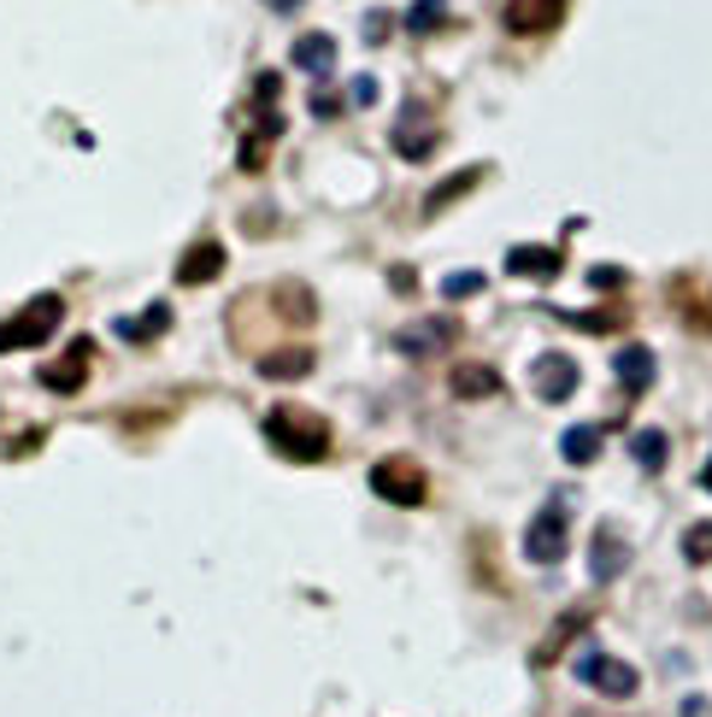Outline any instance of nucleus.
I'll list each match as a JSON object with an SVG mask.
<instances>
[{
    "label": "nucleus",
    "instance_id": "6ab92c4d",
    "mask_svg": "<svg viewBox=\"0 0 712 717\" xmlns=\"http://www.w3.org/2000/svg\"><path fill=\"white\" fill-rule=\"evenodd\" d=\"M631 453H636L642 471H659V465H666V435H659V430H642V435L631 441Z\"/></svg>",
    "mask_w": 712,
    "mask_h": 717
},
{
    "label": "nucleus",
    "instance_id": "7ed1b4c3",
    "mask_svg": "<svg viewBox=\"0 0 712 717\" xmlns=\"http://www.w3.org/2000/svg\"><path fill=\"white\" fill-rule=\"evenodd\" d=\"M371 488H377L388 506H424L430 500V476H424L413 459H383V465H371Z\"/></svg>",
    "mask_w": 712,
    "mask_h": 717
},
{
    "label": "nucleus",
    "instance_id": "393cba45",
    "mask_svg": "<svg viewBox=\"0 0 712 717\" xmlns=\"http://www.w3.org/2000/svg\"><path fill=\"white\" fill-rule=\"evenodd\" d=\"M624 283V271H606V265H595V288H618Z\"/></svg>",
    "mask_w": 712,
    "mask_h": 717
},
{
    "label": "nucleus",
    "instance_id": "412c9836",
    "mask_svg": "<svg viewBox=\"0 0 712 717\" xmlns=\"http://www.w3.org/2000/svg\"><path fill=\"white\" fill-rule=\"evenodd\" d=\"M448 12V0H413V12H406V30H436Z\"/></svg>",
    "mask_w": 712,
    "mask_h": 717
},
{
    "label": "nucleus",
    "instance_id": "9b49d317",
    "mask_svg": "<svg viewBox=\"0 0 712 717\" xmlns=\"http://www.w3.org/2000/svg\"><path fill=\"white\" fill-rule=\"evenodd\" d=\"M654 371H659V365H654L648 348H618V358H613V377L631 388V395H642V388L654 383Z\"/></svg>",
    "mask_w": 712,
    "mask_h": 717
},
{
    "label": "nucleus",
    "instance_id": "b1692460",
    "mask_svg": "<svg viewBox=\"0 0 712 717\" xmlns=\"http://www.w3.org/2000/svg\"><path fill=\"white\" fill-rule=\"evenodd\" d=\"M353 100H360V107H371V100H377V82L360 77V82H353Z\"/></svg>",
    "mask_w": 712,
    "mask_h": 717
},
{
    "label": "nucleus",
    "instance_id": "f8f14e48",
    "mask_svg": "<svg viewBox=\"0 0 712 717\" xmlns=\"http://www.w3.org/2000/svg\"><path fill=\"white\" fill-rule=\"evenodd\" d=\"M624 565H631V541L613 536V529H601V536H595V565H589V571H595V583H613Z\"/></svg>",
    "mask_w": 712,
    "mask_h": 717
},
{
    "label": "nucleus",
    "instance_id": "5701e85b",
    "mask_svg": "<svg viewBox=\"0 0 712 717\" xmlns=\"http://www.w3.org/2000/svg\"><path fill=\"white\" fill-rule=\"evenodd\" d=\"M471 183H478V170H460V177H448V183H442V189H436L430 200H424V207H430V212H436V207H448V200H453V195H465V189H471Z\"/></svg>",
    "mask_w": 712,
    "mask_h": 717
},
{
    "label": "nucleus",
    "instance_id": "1a4fd4ad",
    "mask_svg": "<svg viewBox=\"0 0 712 717\" xmlns=\"http://www.w3.org/2000/svg\"><path fill=\"white\" fill-rule=\"evenodd\" d=\"M559 265H566V253H554V247H513L506 253V271H513V277H530V283H554Z\"/></svg>",
    "mask_w": 712,
    "mask_h": 717
},
{
    "label": "nucleus",
    "instance_id": "f03ea898",
    "mask_svg": "<svg viewBox=\"0 0 712 717\" xmlns=\"http://www.w3.org/2000/svg\"><path fill=\"white\" fill-rule=\"evenodd\" d=\"M59 318H65V300H59V295H36V300H30L19 318H7V323H0V353L42 348V341L59 330Z\"/></svg>",
    "mask_w": 712,
    "mask_h": 717
},
{
    "label": "nucleus",
    "instance_id": "4468645a",
    "mask_svg": "<svg viewBox=\"0 0 712 717\" xmlns=\"http://www.w3.org/2000/svg\"><path fill=\"white\" fill-rule=\"evenodd\" d=\"M559 453H566V465H595L601 459V423H578V430L559 435Z\"/></svg>",
    "mask_w": 712,
    "mask_h": 717
},
{
    "label": "nucleus",
    "instance_id": "aec40b11",
    "mask_svg": "<svg viewBox=\"0 0 712 717\" xmlns=\"http://www.w3.org/2000/svg\"><path fill=\"white\" fill-rule=\"evenodd\" d=\"M683 559L689 565H712V523H694L683 536Z\"/></svg>",
    "mask_w": 712,
    "mask_h": 717
},
{
    "label": "nucleus",
    "instance_id": "2eb2a0df",
    "mask_svg": "<svg viewBox=\"0 0 712 717\" xmlns=\"http://www.w3.org/2000/svg\"><path fill=\"white\" fill-rule=\"evenodd\" d=\"M218 271H224V247H218V242H200L189 260L177 265V277H183V283H212Z\"/></svg>",
    "mask_w": 712,
    "mask_h": 717
},
{
    "label": "nucleus",
    "instance_id": "39448f33",
    "mask_svg": "<svg viewBox=\"0 0 712 717\" xmlns=\"http://www.w3.org/2000/svg\"><path fill=\"white\" fill-rule=\"evenodd\" d=\"M571 671H578L589 688H601V694H613V699H631L636 694V671L624 659H606V653H595V647H583L578 659H571Z\"/></svg>",
    "mask_w": 712,
    "mask_h": 717
},
{
    "label": "nucleus",
    "instance_id": "423d86ee",
    "mask_svg": "<svg viewBox=\"0 0 712 717\" xmlns=\"http://www.w3.org/2000/svg\"><path fill=\"white\" fill-rule=\"evenodd\" d=\"M530 383H536L541 400H571L578 395V365H571L566 353H541L530 365Z\"/></svg>",
    "mask_w": 712,
    "mask_h": 717
},
{
    "label": "nucleus",
    "instance_id": "9d476101",
    "mask_svg": "<svg viewBox=\"0 0 712 717\" xmlns=\"http://www.w3.org/2000/svg\"><path fill=\"white\" fill-rule=\"evenodd\" d=\"M289 65H300L307 77L330 71V65H336V36H325V30H307V36L289 47Z\"/></svg>",
    "mask_w": 712,
    "mask_h": 717
},
{
    "label": "nucleus",
    "instance_id": "bb28decb",
    "mask_svg": "<svg viewBox=\"0 0 712 717\" xmlns=\"http://www.w3.org/2000/svg\"><path fill=\"white\" fill-rule=\"evenodd\" d=\"M706 712V699H683V717H701Z\"/></svg>",
    "mask_w": 712,
    "mask_h": 717
},
{
    "label": "nucleus",
    "instance_id": "dca6fc26",
    "mask_svg": "<svg viewBox=\"0 0 712 717\" xmlns=\"http://www.w3.org/2000/svg\"><path fill=\"white\" fill-rule=\"evenodd\" d=\"M495 388H501V377L489 365H460V371H453V395H460V400H489Z\"/></svg>",
    "mask_w": 712,
    "mask_h": 717
},
{
    "label": "nucleus",
    "instance_id": "0eeeda50",
    "mask_svg": "<svg viewBox=\"0 0 712 717\" xmlns=\"http://www.w3.org/2000/svg\"><path fill=\"white\" fill-rule=\"evenodd\" d=\"M89 358H95V341H72V348L42 371V383L54 388V395H77L83 377H89Z\"/></svg>",
    "mask_w": 712,
    "mask_h": 717
},
{
    "label": "nucleus",
    "instance_id": "f3484780",
    "mask_svg": "<svg viewBox=\"0 0 712 717\" xmlns=\"http://www.w3.org/2000/svg\"><path fill=\"white\" fill-rule=\"evenodd\" d=\"M165 323H172V312H165V306H154V312H147V318H118L112 330L124 335V341H154V335L165 330Z\"/></svg>",
    "mask_w": 712,
    "mask_h": 717
},
{
    "label": "nucleus",
    "instance_id": "6e6552de",
    "mask_svg": "<svg viewBox=\"0 0 712 717\" xmlns=\"http://www.w3.org/2000/svg\"><path fill=\"white\" fill-rule=\"evenodd\" d=\"M559 19H566V0H506V7H501V24L506 30H524V36L554 30Z\"/></svg>",
    "mask_w": 712,
    "mask_h": 717
},
{
    "label": "nucleus",
    "instance_id": "cd10ccee",
    "mask_svg": "<svg viewBox=\"0 0 712 717\" xmlns=\"http://www.w3.org/2000/svg\"><path fill=\"white\" fill-rule=\"evenodd\" d=\"M701 488L712 494V459H706V465H701Z\"/></svg>",
    "mask_w": 712,
    "mask_h": 717
},
{
    "label": "nucleus",
    "instance_id": "a878e982",
    "mask_svg": "<svg viewBox=\"0 0 712 717\" xmlns=\"http://www.w3.org/2000/svg\"><path fill=\"white\" fill-rule=\"evenodd\" d=\"M265 7H271V12H300L307 0H265Z\"/></svg>",
    "mask_w": 712,
    "mask_h": 717
},
{
    "label": "nucleus",
    "instance_id": "f257e3e1",
    "mask_svg": "<svg viewBox=\"0 0 712 717\" xmlns=\"http://www.w3.org/2000/svg\"><path fill=\"white\" fill-rule=\"evenodd\" d=\"M265 435L277 441L289 459H300V465H313V459L330 453V423L313 418V412H300V406H277V412L265 418Z\"/></svg>",
    "mask_w": 712,
    "mask_h": 717
},
{
    "label": "nucleus",
    "instance_id": "ddd939ff",
    "mask_svg": "<svg viewBox=\"0 0 712 717\" xmlns=\"http://www.w3.org/2000/svg\"><path fill=\"white\" fill-rule=\"evenodd\" d=\"M453 335H460V330H453V318H430V323L401 330V348H406V353H436V348H448Z\"/></svg>",
    "mask_w": 712,
    "mask_h": 717
},
{
    "label": "nucleus",
    "instance_id": "a211bd4d",
    "mask_svg": "<svg viewBox=\"0 0 712 717\" xmlns=\"http://www.w3.org/2000/svg\"><path fill=\"white\" fill-rule=\"evenodd\" d=\"M260 371H265V377H307V371H313V353H307V348L271 353V358H260Z\"/></svg>",
    "mask_w": 712,
    "mask_h": 717
},
{
    "label": "nucleus",
    "instance_id": "20e7f679",
    "mask_svg": "<svg viewBox=\"0 0 712 717\" xmlns=\"http://www.w3.org/2000/svg\"><path fill=\"white\" fill-rule=\"evenodd\" d=\"M566 541H571L566 511L548 506L530 518V529H524V559H530V565H559V559H566Z\"/></svg>",
    "mask_w": 712,
    "mask_h": 717
},
{
    "label": "nucleus",
    "instance_id": "4be33fe9",
    "mask_svg": "<svg viewBox=\"0 0 712 717\" xmlns=\"http://www.w3.org/2000/svg\"><path fill=\"white\" fill-rule=\"evenodd\" d=\"M448 300H465V295H483V271H453V277L442 283Z\"/></svg>",
    "mask_w": 712,
    "mask_h": 717
}]
</instances>
